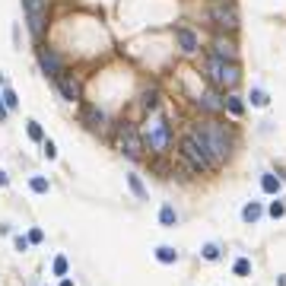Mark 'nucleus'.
Segmentation results:
<instances>
[{
  "label": "nucleus",
  "instance_id": "a211bd4d",
  "mask_svg": "<svg viewBox=\"0 0 286 286\" xmlns=\"http://www.w3.org/2000/svg\"><path fill=\"white\" fill-rule=\"evenodd\" d=\"M156 261H159V264H175V261H178V252H175L172 245H159V248H156Z\"/></svg>",
  "mask_w": 286,
  "mask_h": 286
},
{
  "label": "nucleus",
  "instance_id": "6e6552de",
  "mask_svg": "<svg viewBox=\"0 0 286 286\" xmlns=\"http://www.w3.org/2000/svg\"><path fill=\"white\" fill-rule=\"evenodd\" d=\"M210 57H220V61H235L238 57V45L232 39H226V35H217V39L210 42Z\"/></svg>",
  "mask_w": 286,
  "mask_h": 286
},
{
  "label": "nucleus",
  "instance_id": "f257e3e1",
  "mask_svg": "<svg viewBox=\"0 0 286 286\" xmlns=\"http://www.w3.org/2000/svg\"><path fill=\"white\" fill-rule=\"evenodd\" d=\"M191 137H194L200 143V150L210 156L213 162V169H220V165L229 159V153H232V130L226 127V124H217V121H204V124H194L188 130Z\"/></svg>",
  "mask_w": 286,
  "mask_h": 286
},
{
  "label": "nucleus",
  "instance_id": "f8f14e48",
  "mask_svg": "<svg viewBox=\"0 0 286 286\" xmlns=\"http://www.w3.org/2000/svg\"><path fill=\"white\" fill-rule=\"evenodd\" d=\"M54 83H57V89L64 92V99H70V102H74V99H80V83H77L74 77H67V74H61V77H57Z\"/></svg>",
  "mask_w": 286,
  "mask_h": 286
},
{
  "label": "nucleus",
  "instance_id": "c756f323",
  "mask_svg": "<svg viewBox=\"0 0 286 286\" xmlns=\"http://www.w3.org/2000/svg\"><path fill=\"white\" fill-rule=\"evenodd\" d=\"M13 245H16V252H26V248H29V238H26V235H16Z\"/></svg>",
  "mask_w": 286,
  "mask_h": 286
},
{
  "label": "nucleus",
  "instance_id": "a878e982",
  "mask_svg": "<svg viewBox=\"0 0 286 286\" xmlns=\"http://www.w3.org/2000/svg\"><path fill=\"white\" fill-rule=\"evenodd\" d=\"M54 273H57V277H67V258L64 255L54 258Z\"/></svg>",
  "mask_w": 286,
  "mask_h": 286
},
{
  "label": "nucleus",
  "instance_id": "6ab92c4d",
  "mask_svg": "<svg viewBox=\"0 0 286 286\" xmlns=\"http://www.w3.org/2000/svg\"><path fill=\"white\" fill-rule=\"evenodd\" d=\"M159 223L165 226V229H172V226L178 223V213H175L172 204H162V210H159Z\"/></svg>",
  "mask_w": 286,
  "mask_h": 286
},
{
  "label": "nucleus",
  "instance_id": "412c9836",
  "mask_svg": "<svg viewBox=\"0 0 286 286\" xmlns=\"http://www.w3.org/2000/svg\"><path fill=\"white\" fill-rule=\"evenodd\" d=\"M29 188L35 191V194H48V188H51V185H48V178H42V175H35L32 182H29Z\"/></svg>",
  "mask_w": 286,
  "mask_h": 286
},
{
  "label": "nucleus",
  "instance_id": "20e7f679",
  "mask_svg": "<svg viewBox=\"0 0 286 286\" xmlns=\"http://www.w3.org/2000/svg\"><path fill=\"white\" fill-rule=\"evenodd\" d=\"M118 150H121L124 156H130V159H140L143 156L147 143H143V134L134 124H121V127H118Z\"/></svg>",
  "mask_w": 286,
  "mask_h": 286
},
{
  "label": "nucleus",
  "instance_id": "423d86ee",
  "mask_svg": "<svg viewBox=\"0 0 286 286\" xmlns=\"http://www.w3.org/2000/svg\"><path fill=\"white\" fill-rule=\"evenodd\" d=\"M210 19L217 22L223 32H235L238 29V10H235V4H229V0H217V4L210 7Z\"/></svg>",
  "mask_w": 286,
  "mask_h": 286
},
{
  "label": "nucleus",
  "instance_id": "39448f33",
  "mask_svg": "<svg viewBox=\"0 0 286 286\" xmlns=\"http://www.w3.org/2000/svg\"><path fill=\"white\" fill-rule=\"evenodd\" d=\"M178 153H182V159H185V162H188L194 172H210V169H213L210 156H207L204 150H200V143H197L194 137H191V134L182 140V150H178Z\"/></svg>",
  "mask_w": 286,
  "mask_h": 286
},
{
  "label": "nucleus",
  "instance_id": "aec40b11",
  "mask_svg": "<svg viewBox=\"0 0 286 286\" xmlns=\"http://www.w3.org/2000/svg\"><path fill=\"white\" fill-rule=\"evenodd\" d=\"M124 182H127V188L137 194V200H147V197H150V194H147V188H143V182H140L137 175H124Z\"/></svg>",
  "mask_w": 286,
  "mask_h": 286
},
{
  "label": "nucleus",
  "instance_id": "4be33fe9",
  "mask_svg": "<svg viewBox=\"0 0 286 286\" xmlns=\"http://www.w3.org/2000/svg\"><path fill=\"white\" fill-rule=\"evenodd\" d=\"M232 270L238 273V277H248V273H252V261H248V258H238L235 264H232Z\"/></svg>",
  "mask_w": 286,
  "mask_h": 286
},
{
  "label": "nucleus",
  "instance_id": "bb28decb",
  "mask_svg": "<svg viewBox=\"0 0 286 286\" xmlns=\"http://www.w3.org/2000/svg\"><path fill=\"white\" fill-rule=\"evenodd\" d=\"M29 137L45 143V134H42V124H39V121H29Z\"/></svg>",
  "mask_w": 286,
  "mask_h": 286
},
{
  "label": "nucleus",
  "instance_id": "473e14b6",
  "mask_svg": "<svg viewBox=\"0 0 286 286\" xmlns=\"http://www.w3.org/2000/svg\"><path fill=\"white\" fill-rule=\"evenodd\" d=\"M7 112H10V109H7L4 102H0V121H4V118H7Z\"/></svg>",
  "mask_w": 286,
  "mask_h": 286
},
{
  "label": "nucleus",
  "instance_id": "f704fd0d",
  "mask_svg": "<svg viewBox=\"0 0 286 286\" xmlns=\"http://www.w3.org/2000/svg\"><path fill=\"white\" fill-rule=\"evenodd\" d=\"M61 286H74V280H61Z\"/></svg>",
  "mask_w": 286,
  "mask_h": 286
},
{
  "label": "nucleus",
  "instance_id": "7c9ffc66",
  "mask_svg": "<svg viewBox=\"0 0 286 286\" xmlns=\"http://www.w3.org/2000/svg\"><path fill=\"white\" fill-rule=\"evenodd\" d=\"M153 172H159V175L165 178V175H169V165H165L162 159H156V162H153Z\"/></svg>",
  "mask_w": 286,
  "mask_h": 286
},
{
  "label": "nucleus",
  "instance_id": "0eeeda50",
  "mask_svg": "<svg viewBox=\"0 0 286 286\" xmlns=\"http://www.w3.org/2000/svg\"><path fill=\"white\" fill-rule=\"evenodd\" d=\"M22 10H26V19H29L32 35L39 39V35L45 32V10H48V0H22Z\"/></svg>",
  "mask_w": 286,
  "mask_h": 286
},
{
  "label": "nucleus",
  "instance_id": "b1692460",
  "mask_svg": "<svg viewBox=\"0 0 286 286\" xmlns=\"http://www.w3.org/2000/svg\"><path fill=\"white\" fill-rule=\"evenodd\" d=\"M248 99H252V105H258V109H264V105L270 102L264 89H252V95H248Z\"/></svg>",
  "mask_w": 286,
  "mask_h": 286
},
{
  "label": "nucleus",
  "instance_id": "4468645a",
  "mask_svg": "<svg viewBox=\"0 0 286 286\" xmlns=\"http://www.w3.org/2000/svg\"><path fill=\"white\" fill-rule=\"evenodd\" d=\"M223 109L229 112V115H235V118H238V115H245V102L238 99V95H232V92H229V95L223 99Z\"/></svg>",
  "mask_w": 286,
  "mask_h": 286
},
{
  "label": "nucleus",
  "instance_id": "5701e85b",
  "mask_svg": "<svg viewBox=\"0 0 286 286\" xmlns=\"http://www.w3.org/2000/svg\"><path fill=\"white\" fill-rule=\"evenodd\" d=\"M0 99H4V105H7V109H10V112H13V109H16V105H19V99H16V92H13V89H10V86H4V95H0Z\"/></svg>",
  "mask_w": 286,
  "mask_h": 286
},
{
  "label": "nucleus",
  "instance_id": "9b49d317",
  "mask_svg": "<svg viewBox=\"0 0 286 286\" xmlns=\"http://www.w3.org/2000/svg\"><path fill=\"white\" fill-rule=\"evenodd\" d=\"M83 124L89 130H105V115L95 109V105H86V109H83Z\"/></svg>",
  "mask_w": 286,
  "mask_h": 286
},
{
  "label": "nucleus",
  "instance_id": "2f4dec72",
  "mask_svg": "<svg viewBox=\"0 0 286 286\" xmlns=\"http://www.w3.org/2000/svg\"><path fill=\"white\" fill-rule=\"evenodd\" d=\"M42 238H45L42 229H32V232H29V242H42Z\"/></svg>",
  "mask_w": 286,
  "mask_h": 286
},
{
  "label": "nucleus",
  "instance_id": "72a5a7b5",
  "mask_svg": "<svg viewBox=\"0 0 286 286\" xmlns=\"http://www.w3.org/2000/svg\"><path fill=\"white\" fill-rule=\"evenodd\" d=\"M10 182V178H7V172H0V185H7Z\"/></svg>",
  "mask_w": 286,
  "mask_h": 286
},
{
  "label": "nucleus",
  "instance_id": "f3484780",
  "mask_svg": "<svg viewBox=\"0 0 286 286\" xmlns=\"http://www.w3.org/2000/svg\"><path fill=\"white\" fill-rule=\"evenodd\" d=\"M197 105H200L204 112H220V109H223V99H217L213 92H204V95L197 99Z\"/></svg>",
  "mask_w": 286,
  "mask_h": 286
},
{
  "label": "nucleus",
  "instance_id": "9d476101",
  "mask_svg": "<svg viewBox=\"0 0 286 286\" xmlns=\"http://www.w3.org/2000/svg\"><path fill=\"white\" fill-rule=\"evenodd\" d=\"M175 42H178V48H182L185 54H194L197 45H200V39H197V35L191 32L188 26H178V29H175Z\"/></svg>",
  "mask_w": 286,
  "mask_h": 286
},
{
  "label": "nucleus",
  "instance_id": "f03ea898",
  "mask_svg": "<svg viewBox=\"0 0 286 286\" xmlns=\"http://www.w3.org/2000/svg\"><path fill=\"white\" fill-rule=\"evenodd\" d=\"M207 77H210L213 86H220V89H235L238 80H242V67H238L235 61L210 57V61H207Z\"/></svg>",
  "mask_w": 286,
  "mask_h": 286
},
{
  "label": "nucleus",
  "instance_id": "dca6fc26",
  "mask_svg": "<svg viewBox=\"0 0 286 286\" xmlns=\"http://www.w3.org/2000/svg\"><path fill=\"white\" fill-rule=\"evenodd\" d=\"M261 213H264V207H261L258 200H252V204H245V207H242V220H245V223H258V220H261Z\"/></svg>",
  "mask_w": 286,
  "mask_h": 286
},
{
  "label": "nucleus",
  "instance_id": "393cba45",
  "mask_svg": "<svg viewBox=\"0 0 286 286\" xmlns=\"http://www.w3.org/2000/svg\"><path fill=\"white\" fill-rule=\"evenodd\" d=\"M200 255H204V261H220V245H204V252H200Z\"/></svg>",
  "mask_w": 286,
  "mask_h": 286
},
{
  "label": "nucleus",
  "instance_id": "2eb2a0df",
  "mask_svg": "<svg viewBox=\"0 0 286 286\" xmlns=\"http://www.w3.org/2000/svg\"><path fill=\"white\" fill-rule=\"evenodd\" d=\"M140 105H143V112H156L159 109V89H147L140 95Z\"/></svg>",
  "mask_w": 286,
  "mask_h": 286
},
{
  "label": "nucleus",
  "instance_id": "ddd939ff",
  "mask_svg": "<svg viewBox=\"0 0 286 286\" xmlns=\"http://www.w3.org/2000/svg\"><path fill=\"white\" fill-rule=\"evenodd\" d=\"M280 188H283V182L277 175H270V172L261 175V191H264V194H280Z\"/></svg>",
  "mask_w": 286,
  "mask_h": 286
},
{
  "label": "nucleus",
  "instance_id": "7ed1b4c3",
  "mask_svg": "<svg viewBox=\"0 0 286 286\" xmlns=\"http://www.w3.org/2000/svg\"><path fill=\"white\" fill-rule=\"evenodd\" d=\"M143 143L156 153V156H165L169 153V143H172V130L165 124V118H156L153 115L147 121V130H143Z\"/></svg>",
  "mask_w": 286,
  "mask_h": 286
},
{
  "label": "nucleus",
  "instance_id": "1a4fd4ad",
  "mask_svg": "<svg viewBox=\"0 0 286 286\" xmlns=\"http://www.w3.org/2000/svg\"><path fill=\"white\" fill-rule=\"evenodd\" d=\"M39 64H42V70H45V74H48V77H54V80L64 74L61 57H57V54L51 51V48H39Z\"/></svg>",
  "mask_w": 286,
  "mask_h": 286
},
{
  "label": "nucleus",
  "instance_id": "c85d7f7f",
  "mask_svg": "<svg viewBox=\"0 0 286 286\" xmlns=\"http://www.w3.org/2000/svg\"><path fill=\"white\" fill-rule=\"evenodd\" d=\"M42 150H45V156H48V159H54V156H57V147H54L51 140H45V143H42Z\"/></svg>",
  "mask_w": 286,
  "mask_h": 286
},
{
  "label": "nucleus",
  "instance_id": "cd10ccee",
  "mask_svg": "<svg viewBox=\"0 0 286 286\" xmlns=\"http://www.w3.org/2000/svg\"><path fill=\"white\" fill-rule=\"evenodd\" d=\"M283 213H286V207L280 204V200H273V204H270V217H273V220H280Z\"/></svg>",
  "mask_w": 286,
  "mask_h": 286
}]
</instances>
